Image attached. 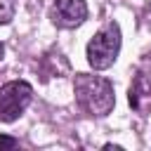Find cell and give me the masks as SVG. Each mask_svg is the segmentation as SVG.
<instances>
[{"label":"cell","instance_id":"obj_1","mask_svg":"<svg viewBox=\"0 0 151 151\" xmlns=\"http://www.w3.org/2000/svg\"><path fill=\"white\" fill-rule=\"evenodd\" d=\"M73 90H76V101L78 106L90 113V116H106L111 113L113 104H116V94H113V85L111 80L101 78V76H92V73H76L73 80Z\"/></svg>","mask_w":151,"mask_h":151},{"label":"cell","instance_id":"obj_2","mask_svg":"<svg viewBox=\"0 0 151 151\" xmlns=\"http://www.w3.org/2000/svg\"><path fill=\"white\" fill-rule=\"evenodd\" d=\"M118 52H120V26L113 21L99 28L87 42V64L94 71H106L118 59Z\"/></svg>","mask_w":151,"mask_h":151},{"label":"cell","instance_id":"obj_3","mask_svg":"<svg viewBox=\"0 0 151 151\" xmlns=\"http://www.w3.org/2000/svg\"><path fill=\"white\" fill-rule=\"evenodd\" d=\"M33 87L26 80H9L0 85V123H14L31 104Z\"/></svg>","mask_w":151,"mask_h":151},{"label":"cell","instance_id":"obj_4","mask_svg":"<svg viewBox=\"0 0 151 151\" xmlns=\"http://www.w3.org/2000/svg\"><path fill=\"white\" fill-rule=\"evenodd\" d=\"M50 17L59 28H76L87 19V5L85 0H54Z\"/></svg>","mask_w":151,"mask_h":151},{"label":"cell","instance_id":"obj_5","mask_svg":"<svg viewBox=\"0 0 151 151\" xmlns=\"http://www.w3.org/2000/svg\"><path fill=\"white\" fill-rule=\"evenodd\" d=\"M127 101L137 113L151 111V73L149 71H137V76L132 78V85L127 90Z\"/></svg>","mask_w":151,"mask_h":151},{"label":"cell","instance_id":"obj_6","mask_svg":"<svg viewBox=\"0 0 151 151\" xmlns=\"http://www.w3.org/2000/svg\"><path fill=\"white\" fill-rule=\"evenodd\" d=\"M17 2L14 0H0V24H9L14 19Z\"/></svg>","mask_w":151,"mask_h":151},{"label":"cell","instance_id":"obj_7","mask_svg":"<svg viewBox=\"0 0 151 151\" xmlns=\"http://www.w3.org/2000/svg\"><path fill=\"white\" fill-rule=\"evenodd\" d=\"M19 146V142L14 137H7V134H0V149H14Z\"/></svg>","mask_w":151,"mask_h":151},{"label":"cell","instance_id":"obj_8","mask_svg":"<svg viewBox=\"0 0 151 151\" xmlns=\"http://www.w3.org/2000/svg\"><path fill=\"white\" fill-rule=\"evenodd\" d=\"M2 52H5V47H2V42H0V59H2Z\"/></svg>","mask_w":151,"mask_h":151}]
</instances>
